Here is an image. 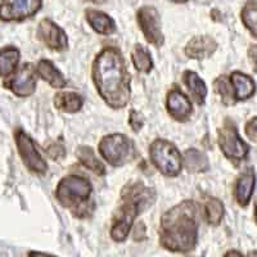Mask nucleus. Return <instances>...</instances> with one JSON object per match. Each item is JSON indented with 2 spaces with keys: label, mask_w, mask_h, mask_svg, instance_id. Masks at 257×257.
<instances>
[{
  "label": "nucleus",
  "mask_w": 257,
  "mask_h": 257,
  "mask_svg": "<svg viewBox=\"0 0 257 257\" xmlns=\"http://www.w3.org/2000/svg\"><path fill=\"white\" fill-rule=\"evenodd\" d=\"M94 85L105 104L113 109L126 107L130 100V73L120 49L107 47L98 53L91 68Z\"/></svg>",
  "instance_id": "nucleus-1"
},
{
  "label": "nucleus",
  "mask_w": 257,
  "mask_h": 257,
  "mask_svg": "<svg viewBox=\"0 0 257 257\" xmlns=\"http://www.w3.org/2000/svg\"><path fill=\"white\" fill-rule=\"evenodd\" d=\"M198 206L183 201L164 213L160 222V242L164 248L176 253H188L198 240Z\"/></svg>",
  "instance_id": "nucleus-2"
},
{
  "label": "nucleus",
  "mask_w": 257,
  "mask_h": 257,
  "mask_svg": "<svg viewBox=\"0 0 257 257\" xmlns=\"http://www.w3.org/2000/svg\"><path fill=\"white\" fill-rule=\"evenodd\" d=\"M156 201V192L142 181L127 184L121 193V205L112 219L111 238L123 242L142 210L149 207Z\"/></svg>",
  "instance_id": "nucleus-3"
},
{
  "label": "nucleus",
  "mask_w": 257,
  "mask_h": 257,
  "mask_svg": "<svg viewBox=\"0 0 257 257\" xmlns=\"http://www.w3.org/2000/svg\"><path fill=\"white\" fill-rule=\"evenodd\" d=\"M93 185L86 178L76 174L64 176L56 188L57 201L72 212L75 217L85 219L91 215L94 203L91 202Z\"/></svg>",
  "instance_id": "nucleus-4"
},
{
  "label": "nucleus",
  "mask_w": 257,
  "mask_h": 257,
  "mask_svg": "<svg viewBox=\"0 0 257 257\" xmlns=\"http://www.w3.org/2000/svg\"><path fill=\"white\" fill-rule=\"evenodd\" d=\"M149 158L156 169L167 178H175L181 173L183 157L179 149L166 139H156L151 144Z\"/></svg>",
  "instance_id": "nucleus-5"
},
{
  "label": "nucleus",
  "mask_w": 257,
  "mask_h": 257,
  "mask_svg": "<svg viewBox=\"0 0 257 257\" xmlns=\"http://www.w3.org/2000/svg\"><path fill=\"white\" fill-rule=\"evenodd\" d=\"M98 151L103 160L114 167L126 165L135 155L134 143L123 134H109L103 137L98 146Z\"/></svg>",
  "instance_id": "nucleus-6"
},
{
  "label": "nucleus",
  "mask_w": 257,
  "mask_h": 257,
  "mask_svg": "<svg viewBox=\"0 0 257 257\" xmlns=\"http://www.w3.org/2000/svg\"><path fill=\"white\" fill-rule=\"evenodd\" d=\"M219 146L224 156L231 161H243L249 153V146L242 141L233 121L226 120L217 130Z\"/></svg>",
  "instance_id": "nucleus-7"
},
{
  "label": "nucleus",
  "mask_w": 257,
  "mask_h": 257,
  "mask_svg": "<svg viewBox=\"0 0 257 257\" xmlns=\"http://www.w3.org/2000/svg\"><path fill=\"white\" fill-rule=\"evenodd\" d=\"M15 141L17 144L18 153H20L22 162L25 166L34 174L43 175L48 171V164L44 157L41 156L36 148L35 142L32 141L31 137L22 130L17 128L15 133Z\"/></svg>",
  "instance_id": "nucleus-8"
},
{
  "label": "nucleus",
  "mask_w": 257,
  "mask_h": 257,
  "mask_svg": "<svg viewBox=\"0 0 257 257\" xmlns=\"http://www.w3.org/2000/svg\"><path fill=\"white\" fill-rule=\"evenodd\" d=\"M138 25L143 32L144 38L149 44L160 48L164 45L165 38L161 30L160 13L155 7L144 6L137 13Z\"/></svg>",
  "instance_id": "nucleus-9"
},
{
  "label": "nucleus",
  "mask_w": 257,
  "mask_h": 257,
  "mask_svg": "<svg viewBox=\"0 0 257 257\" xmlns=\"http://www.w3.org/2000/svg\"><path fill=\"white\" fill-rule=\"evenodd\" d=\"M43 0H2L0 20L6 22H20L39 12Z\"/></svg>",
  "instance_id": "nucleus-10"
},
{
  "label": "nucleus",
  "mask_w": 257,
  "mask_h": 257,
  "mask_svg": "<svg viewBox=\"0 0 257 257\" xmlns=\"http://www.w3.org/2000/svg\"><path fill=\"white\" fill-rule=\"evenodd\" d=\"M36 35L45 47L54 52H64L67 49L68 39L66 32L49 18H44L39 24Z\"/></svg>",
  "instance_id": "nucleus-11"
},
{
  "label": "nucleus",
  "mask_w": 257,
  "mask_h": 257,
  "mask_svg": "<svg viewBox=\"0 0 257 257\" xmlns=\"http://www.w3.org/2000/svg\"><path fill=\"white\" fill-rule=\"evenodd\" d=\"M36 67H32V64H24L13 77L6 84L7 88L12 91L15 95L20 98H26L32 95L36 90Z\"/></svg>",
  "instance_id": "nucleus-12"
},
{
  "label": "nucleus",
  "mask_w": 257,
  "mask_h": 257,
  "mask_svg": "<svg viewBox=\"0 0 257 257\" xmlns=\"http://www.w3.org/2000/svg\"><path fill=\"white\" fill-rule=\"evenodd\" d=\"M166 108L170 116L180 122L189 120L193 113L192 102L179 88H173L167 93Z\"/></svg>",
  "instance_id": "nucleus-13"
},
{
  "label": "nucleus",
  "mask_w": 257,
  "mask_h": 257,
  "mask_svg": "<svg viewBox=\"0 0 257 257\" xmlns=\"http://www.w3.org/2000/svg\"><path fill=\"white\" fill-rule=\"evenodd\" d=\"M217 49V43L211 36H196L185 47V54L192 59H205Z\"/></svg>",
  "instance_id": "nucleus-14"
},
{
  "label": "nucleus",
  "mask_w": 257,
  "mask_h": 257,
  "mask_svg": "<svg viewBox=\"0 0 257 257\" xmlns=\"http://www.w3.org/2000/svg\"><path fill=\"white\" fill-rule=\"evenodd\" d=\"M254 183H256V176H254L253 169H247L238 178L235 188H234V197L237 199L238 205L242 207L248 206V203L251 202Z\"/></svg>",
  "instance_id": "nucleus-15"
},
{
  "label": "nucleus",
  "mask_w": 257,
  "mask_h": 257,
  "mask_svg": "<svg viewBox=\"0 0 257 257\" xmlns=\"http://www.w3.org/2000/svg\"><path fill=\"white\" fill-rule=\"evenodd\" d=\"M229 79H230V84L231 88H233V94L235 102L247 100L254 94L256 85H254V81L248 76V75L239 72V71H234Z\"/></svg>",
  "instance_id": "nucleus-16"
},
{
  "label": "nucleus",
  "mask_w": 257,
  "mask_h": 257,
  "mask_svg": "<svg viewBox=\"0 0 257 257\" xmlns=\"http://www.w3.org/2000/svg\"><path fill=\"white\" fill-rule=\"evenodd\" d=\"M36 72L38 76L47 81L54 89H63L67 85V80L63 76V73L54 66L52 61L41 59L36 64Z\"/></svg>",
  "instance_id": "nucleus-17"
},
{
  "label": "nucleus",
  "mask_w": 257,
  "mask_h": 257,
  "mask_svg": "<svg viewBox=\"0 0 257 257\" xmlns=\"http://www.w3.org/2000/svg\"><path fill=\"white\" fill-rule=\"evenodd\" d=\"M85 18L90 25L91 29L100 35H112L116 32V24L114 21L109 17L107 13L102 11H96V9H88L85 12Z\"/></svg>",
  "instance_id": "nucleus-18"
},
{
  "label": "nucleus",
  "mask_w": 257,
  "mask_h": 257,
  "mask_svg": "<svg viewBox=\"0 0 257 257\" xmlns=\"http://www.w3.org/2000/svg\"><path fill=\"white\" fill-rule=\"evenodd\" d=\"M84 98L75 91H61L54 96V105L64 113H76L84 105Z\"/></svg>",
  "instance_id": "nucleus-19"
},
{
  "label": "nucleus",
  "mask_w": 257,
  "mask_h": 257,
  "mask_svg": "<svg viewBox=\"0 0 257 257\" xmlns=\"http://www.w3.org/2000/svg\"><path fill=\"white\" fill-rule=\"evenodd\" d=\"M183 80H184L185 86L189 90L190 95L198 105H202L205 103L206 96H207V86H206L205 81L193 71H185L183 75Z\"/></svg>",
  "instance_id": "nucleus-20"
},
{
  "label": "nucleus",
  "mask_w": 257,
  "mask_h": 257,
  "mask_svg": "<svg viewBox=\"0 0 257 257\" xmlns=\"http://www.w3.org/2000/svg\"><path fill=\"white\" fill-rule=\"evenodd\" d=\"M76 157L81 162L82 166L90 170L91 173H94L95 175H105V166L103 165L102 161L96 157L93 148L86 146L79 147V149L76 151Z\"/></svg>",
  "instance_id": "nucleus-21"
},
{
  "label": "nucleus",
  "mask_w": 257,
  "mask_h": 257,
  "mask_svg": "<svg viewBox=\"0 0 257 257\" xmlns=\"http://www.w3.org/2000/svg\"><path fill=\"white\" fill-rule=\"evenodd\" d=\"M20 50L15 47H6L0 50V77H9L17 72Z\"/></svg>",
  "instance_id": "nucleus-22"
},
{
  "label": "nucleus",
  "mask_w": 257,
  "mask_h": 257,
  "mask_svg": "<svg viewBox=\"0 0 257 257\" xmlns=\"http://www.w3.org/2000/svg\"><path fill=\"white\" fill-rule=\"evenodd\" d=\"M185 169L189 173H205L210 169V162L205 153H202L201 151L196 148L188 149L184 153V158H183Z\"/></svg>",
  "instance_id": "nucleus-23"
},
{
  "label": "nucleus",
  "mask_w": 257,
  "mask_h": 257,
  "mask_svg": "<svg viewBox=\"0 0 257 257\" xmlns=\"http://www.w3.org/2000/svg\"><path fill=\"white\" fill-rule=\"evenodd\" d=\"M132 61L137 71L143 73H149L153 68V59L151 52L144 45L135 44L132 50Z\"/></svg>",
  "instance_id": "nucleus-24"
},
{
  "label": "nucleus",
  "mask_w": 257,
  "mask_h": 257,
  "mask_svg": "<svg viewBox=\"0 0 257 257\" xmlns=\"http://www.w3.org/2000/svg\"><path fill=\"white\" fill-rule=\"evenodd\" d=\"M243 25L251 32V35L257 39V0H249L243 7L240 12Z\"/></svg>",
  "instance_id": "nucleus-25"
},
{
  "label": "nucleus",
  "mask_w": 257,
  "mask_h": 257,
  "mask_svg": "<svg viewBox=\"0 0 257 257\" xmlns=\"http://www.w3.org/2000/svg\"><path fill=\"white\" fill-rule=\"evenodd\" d=\"M224 205L221 201H219L217 198H212V197L207 198L205 203V215L208 224L213 225V226L219 225L224 217Z\"/></svg>",
  "instance_id": "nucleus-26"
},
{
  "label": "nucleus",
  "mask_w": 257,
  "mask_h": 257,
  "mask_svg": "<svg viewBox=\"0 0 257 257\" xmlns=\"http://www.w3.org/2000/svg\"><path fill=\"white\" fill-rule=\"evenodd\" d=\"M213 86H215V90L216 93L221 96L222 102L225 104H231V103L235 102L233 94V88H231L230 79L226 76H220L216 81L213 82Z\"/></svg>",
  "instance_id": "nucleus-27"
},
{
  "label": "nucleus",
  "mask_w": 257,
  "mask_h": 257,
  "mask_svg": "<svg viewBox=\"0 0 257 257\" xmlns=\"http://www.w3.org/2000/svg\"><path fill=\"white\" fill-rule=\"evenodd\" d=\"M45 152H47L48 157L53 161H59L64 158V156H66V147H64L63 141L53 142L52 144L47 147Z\"/></svg>",
  "instance_id": "nucleus-28"
},
{
  "label": "nucleus",
  "mask_w": 257,
  "mask_h": 257,
  "mask_svg": "<svg viewBox=\"0 0 257 257\" xmlns=\"http://www.w3.org/2000/svg\"><path fill=\"white\" fill-rule=\"evenodd\" d=\"M128 125H130V127H132L135 133H138L144 125L143 116H142L139 112L132 111L130 112V117H128Z\"/></svg>",
  "instance_id": "nucleus-29"
},
{
  "label": "nucleus",
  "mask_w": 257,
  "mask_h": 257,
  "mask_svg": "<svg viewBox=\"0 0 257 257\" xmlns=\"http://www.w3.org/2000/svg\"><path fill=\"white\" fill-rule=\"evenodd\" d=\"M245 134L249 139L257 142V117H253L245 125Z\"/></svg>",
  "instance_id": "nucleus-30"
},
{
  "label": "nucleus",
  "mask_w": 257,
  "mask_h": 257,
  "mask_svg": "<svg viewBox=\"0 0 257 257\" xmlns=\"http://www.w3.org/2000/svg\"><path fill=\"white\" fill-rule=\"evenodd\" d=\"M248 56H249V59H251V62L253 63L254 71L257 72V44L251 45V47H249Z\"/></svg>",
  "instance_id": "nucleus-31"
},
{
  "label": "nucleus",
  "mask_w": 257,
  "mask_h": 257,
  "mask_svg": "<svg viewBox=\"0 0 257 257\" xmlns=\"http://www.w3.org/2000/svg\"><path fill=\"white\" fill-rule=\"evenodd\" d=\"M27 257H57V256H53V254H49V253H44V252L31 251Z\"/></svg>",
  "instance_id": "nucleus-32"
},
{
  "label": "nucleus",
  "mask_w": 257,
  "mask_h": 257,
  "mask_svg": "<svg viewBox=\"0 0 257 257\" xmlns=\"http://www.w3.org/2000/svg\"><path fill=\"white\" fill-rule=\"evenodd\" d=\"M224 257H243V256H242V253L238 251H229L225 253Z\"/></svg>",
  "instance_id": "nucleus-33"
},
{
  "label": "nucleus",
  "mask_w": 257,
  "mask_h": 257,
  "mask_svg": "<svg viewBox=\"0 0 257 257\" xmlns=\"http://www.w3.org/2000/svg\"><path fill=\"white\" fill-rule=\"evenodd\" d=\"M85 2H89V3L99 4V3H103V2H104V0H85Z\"/></svg>",
  "instance_id": "nucleus-34"
},
{
  "label": "nucleus",
  "mask_w": 257,
  "mask_h": 257,
  "mask_svg": "<svg viewBox=\"0 0 257 257\" xmlns=\"http://www.w3.org/2000/svg\"><path fill=\"white\" fill-rule=\"evenodd\" d=\"M170 2H174V3H187L189 0H170Z\"/></svg>",
  "instance_id": "nucleus-35"
},
{
  "label": "nucleus",
  "mask_w": 257,
  "mask_h": 257,
  "mask_svg": "<svg viewBox=\"0 0 257 257\" xmlns=\"http://www.w3.org/2000/svg\"><path fill=\"white\" fill-rule=\"evenodd\" d=\"M248 257H257V251H251V252H249Z\"/></svg>",
  "instance_id": "nucleus-36"
},
{
  "label": "nucleus",
  "mask_w": 257,
  "mask_h": 257,
  "mask_svg": "<svg viewBox=\"0 0 257 257\" xmlns=\"http://www.w3.org/2000/svg\"><path fill=\"white\" fill-rule=\"evenodd\" d=\"M254 217H256V221H257V199L254 202Z\"/></svg>",
  "instance_id": "nucleus-37"
}]
</instances>
